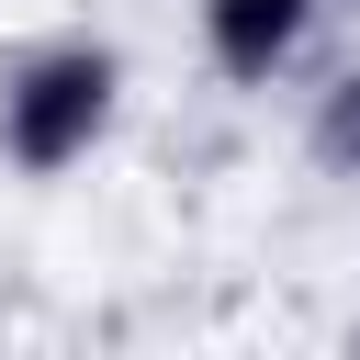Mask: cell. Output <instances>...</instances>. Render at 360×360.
Masks as SVG:
<instances>
[{"mask_svg":"<svg viewBox=\"0 0 360 360\" xmlns=\"http://www.w3.org/2000/svg\"><path fill=\"white\" fill-rule=\"evenodd\" d=\"M112 112H124V56L101 34H45V45H22L0 68V158L22 180L79 169L112 135Z\"/></svg>","mask_w":360,"mask_h":360,"instance_id":"1","label":"cell"},{"mask_svg":"<svg viewBox=\"0 0 360 360\" xmlns=\"http://www.w3.org/2000/svg\"><path fill=\"white\" fill-rule=\"evenodd\" d=\"M202 11V56L236 79V90H270L304 45H315V22L338 11V0H191Z\"/></svg>","mask_w":360,"mask_h":360,"instance_id":"2","label":"cell"},{"mask_svg":"<svg viewBox=\"0 0 360 360\" xmlns=\"http://www.w3.org/2000/svg\"><path fill=\"white\" fill-rule=\"evenodd\" d=\"M304 146H315V169H360V68H338V79L315 90Z\"/></svg>","mask_w":360,"mask_h":360,"instance_id":"3","label":"cell"}]
</instances>
